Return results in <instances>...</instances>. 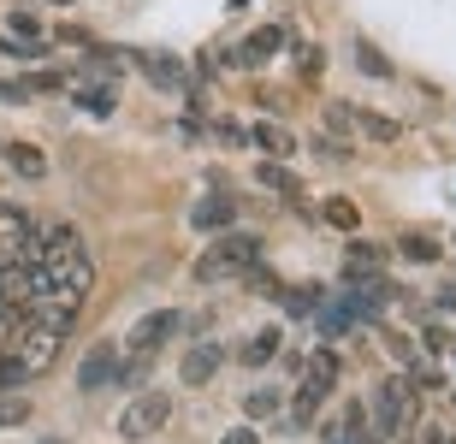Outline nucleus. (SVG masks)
<instances>
[{"label": "nucleus", "instance_id": "8", "mask_svg": "<svg viewBox=\"0 0 456 444\" xmlns=\"http://www.w3.org/2000/svg\"><path fill=\"white\" fill-rule=\"evenodd\" d=\"M113 379H118V343H95L84 356V367H77V392H102Z\"/></svg>", "mask_w": 456, "mask_h": 444}, {"label": "nucleus", "instance_id": "15", "mask_svg": "<svg viewBox=\"0 0 456 444\" xmlns=\"http://www.w3.org/2000/svg\"><path fill=\"white\" fill-rule=\"evenodd\" d=\"M279 343H285V332H279V326H261V332L237 350V361H243V367H267V361L279 356Z\"/></svg>", "mask_w": 456, "mask_h": 444}, {"label": "nucleus", "instance_id": "9", "mask_svg": "<svg viewBox=\"0 0 456 444\" xmlns=\"http://www.w3.org/2000/svg\"><path fill=\"white\" fill-rule=\"evenodd\" d=\"M379 273H386V249L379 243H350L344 249V285H368Z\"/></svg>", "mask_w": 456, "mask_h": 444}, {"label": "nucleus", "instance_id": "3", "mask_svg": "<svg viewBox=\"0 0 456 444\" xmlns=\"http://www.w3.org/2000/svg\"><path fill=\"white\" fill-rule=\"evenodd\" d=\"M368 421H373V432H379V439H397V432L415 427V379H403V374L379 379V385H373Z\"/></svg>", "mask_w": 456, "mask_h": 444}, {"label": "nucleus", "instance_id": "34", "mask_svg": "<svg viewBox=\"0 0 456 444\" xmlns=\"http://www.w3.org/2000/svg\"><path fill=\"white\" fill-rule=\"evenodd\" d=\"M0 154H6V142H0Z\"/></svg>", "mask_w": 456, "mask_h": 444}, {"label": "nucleus", "instance_id": "5", "mask_svg": "<svg viewBox=\"0 0 456 444\" xmlns=\"http://www.w3.org/2000/svg\"><path fill=\"white\" fill-rule=\"evenodd\" d=\"M36 255V220L24 207L0 202V267H30Z\"/></svg>", "mask_w": 456, "mask_h": 444}, {"label": "nucleus", "instance_id": "19", "mask_svg": "<svg viewBox=\"0 0 456 444\" xmlns=\"http://www.w3.org/2000/svg\"><path fill=\"white\" fill-rule=\"evenodd\" d=\"M397 255L415 261V267H433L444 249H439V238H427V231H403V238H397Z\"/></svg>", "mask_w": 456, "mask_h": 444}, {"label": "nucleus", "instance_id": "30", "mask_svg": "<svg viewBox=\"0 0 456 444\" xmlns=\"http://www.w3.org/2000/svg\"><path fill=\"white\" fill-rule=\"evenodd\" d=\"M36 89H30V77H24V84H18V77H6V84H0V101H30Z\"/></svg>", "mask_w": 456, "mask_h": 444}, {"label": "nucleus", "instance_id": "24", "mask_svg": "<svg viewBox=\"0 0 456 444\" xmlns=\"http://www.w3.org/2000/svg\"><path fill=\"white\" fill-rule=\"evenodd\" d=\"M321 71H326V53L314 48V42H303V48H297V77H303V84H314Z\"/></svg>", "mask_w": 456, "mask_h": 444}, {"label": "nucleus", "instance_id": "33", "mask_svg": "<svg viewBox=\"0 0 456 444\" xmlns=\"http://www.w3.org/2000/svg\"><path fill=\"white\" fill-rule=\"evenodd\" d=\"M427 444H456V432H444V427H433V432H427Z\"/></svg>", "mask_w": 456, "mask_h": 444}, {"label": "nucleus", "instance_id": "25", "mask_svg": "<svg viewBox=\"0 0 456 444\" xmlns=\"http://www.w3.org/2000/svg\"><path fill=\"white\" fill-rule=\"evenodd\" d=\"M24 421H30V397L0 392V427H24Z\"/></svg>", "mask_w": 456, "mask_h": 444}, {"label": "nucleus", "instance_id": "7", "mask_svg": "<svg viewBox=\"0 0 456 444\" xmlns=\"http://www.w3.org/2000/svg\"><path fill=\"white\" fill-rule=\"evenodd\" d=\"M279 48H285V24H261V30H255L249 42H237V48H232V66L255 71V66H267V60H273Z\"/></svg>", "mask_w": 456, "mask_h": 444}, {"label": "nucleus", "instance_id": "22", "mask_svg": "<svg viewBox=\"0 0 456 444\" xmlns=\"http://www.w3.org/2000/svg\"><path fill=\"white\" fill-rule=\"evenodd\" d=\"M279 409H285V392H273V385H261V392L243 397V415H249V421H273Z\"/></svg>", "mask_w": 456, "mask_h": 444}, {"label": "nucleus", "instance_id": "26", "mask_svg": "<svg viewBox=\"0 0 456 444\" xmlns=\"http://www.w3.org/2000/svg\"><path fill=\"white\" fill-rule=\"evenodd\" d=\"M355 60H362V71H368V77H391V60L373 48V42H355Z\"/></svg>", "mask_w": 456, "mask_h": 444}, {"label": "nucleus", "instance_id": "2", "mask_svg": "<svg viewBox=\"0 0 456 444\" xmlns=\"http://www.w3.org/2000/svg\"><path fill=\"white\" fill-rule=\"evenodd\" d=\"M255 261H261V238L255 231H220V238L208 243V255L196 261V279L202 285H220V279L249 273Z\"/></svg>", "mask_w": 456, "mask_h": 444}, {"label": "nucleus", "instance_id": "12", "mask_svg": "<svg viewBox=\"0 0 456 444\" xmlns=\"http://www.w3.org/2000/svg\"><path fill=\"white\" fill-rule=\"evenodd\" d=\"M136 66H142V77H149L154 89H190V71L178 66L172 53H142Z\"/></svg>", "mask_w": 456, "mask_h": 444}, {"label": "nucleus", "instance_id": "21", "mask_svg": "<svg viewBox=\"0 0 456 444\" xmlns=\"http://www.w3.org/2000/svg\"><path fill=\"white\" fill-rule=\"evenodd\" d=\"M6 36H12V42H30V48H42V42H48V24H42L36 12H12V18H6Z\"/></svg>", "mask_w": 456, "mask_h": 444}, {"label": "nucleus", "instance_id": "35", "mask_svg": "<svg viewBox=\"0 0 456 444\" xmlns=\"http://www.w3.org/2000/svg\"><path fill=\"white\" fill-rule=\"evenodd\" d=\"M451 356H456V343H451Z\"/></svg>", "mask_w": 456, "mask_h": 444}, {"label": "nucleus", "instance_id": "13", "mask_svg": "<svg viewBox=\"0 0 456 444\" xmlns=\"http://www.w3.org/2000/svg\"><path fill=\"white\" fill-rule=\"evenodd\" d=\"M249 142H255L261 154H267V160H290V154H297V137H290V131H285L279 119H261V125L249 131Z\"/></svg>", "mask_w": 456, "mask_h": 444}, {"label": "nucleus", "instance_id": "29", "mask_svg": "<svg viewBox=\"0 0 456 444\" xmlns=\"http://www.w3.org/2000/svg\"><path fill=\"white\" fill-rule=\"evenodd\" d=\"M421 343H427V350H433V356H444V350H451V326H439V320H433V326H427V332H421Z\"/></svg>", "mask_w": 456, "mask_h": 444}, {"label": "nucleus", "instance_id": "28", "mask_svg": "<svg viewBox=\"0 0 456 444\" xmlns=\"http://www.w3.org/2000/svg\"><path fill=\"white\" fill-rule=\"evenodd\" d=\"M314 154L332 160V166H344V160H350V142H344V137H314Z\"/></svg>", "mask_w": 456, "mask_h": 444}, {"label": "nucleus", "instance_id": "36", "mask_svg": "<svg viewBox=\"0 0 456 444\" xmlns=\"http://www.w3.org/2000/svg\"><path fill=\"white\" fill-rule=\"evenodd\" d=\"M48 444H60V439H48Z\"/></svg>", "mask_w": 456, "mask_h": 444}, {"label": "nucleus", "instance_id": "31", "mask_svg": "<svg viewBox=\"0 0 456 444\" xmlns=\"http://www.w3.org/2000/svg\"><path fill=\"white\" fill-rule=\"evenodd\" d=\"M220 444H261V439H255V427H232Z\"/></svg>", "mask_w": 456, "mask_h": 444}, {"label": "nucleus", "instance_id": "4", "mask_svg": "<svg viewBox=\"0 0 456 444\" xmlns=\"http://www.w3.org/2000/svg\"><path fill=\"white\" fill-rule=\"evenodd\" d=\"M172 421V397H160V392H142V397H131L125 409H118V439L125 444H142V439H154V432Z\"/></svg>", "mask_w": 456, "mask_h": 444}, {"label": "nucleus", "instance_id": "16", "mask_svg": "<svg viewBox=\"0 0 456 444\" xmlns=\"http://www.w3.org/2000/svg\"><path fill=\"white\" fill-rule=\"evenodd\" d=\"M71 101L84 107V113H95V119H107L118 107V84L113 77H107V84H84V89H71Z\"/></svg>", "mask_w": 456, "mask_h": 444}, {"label": "nucleus", "instance_id": "10", "mask_svg": "<svg viewBox=\"0 0 456 444\" xmlns=\"http://www.w3.org/2000/svg\"><path fill=\"white\" fill-rule=\"evenodd\" d=\"M220 367H225L220 343H196V350H184V361H178V379H184V385H208Z\"/></svg>", "mask_w": 456, "mask_h": 444}, {"label": "nucleus", "instance_id": "14", "mask_svg": "<svg viewBox=\"0 0 456 444\" xmlns=\"http://www.w3.org/2000/svg\"><path fill=\"white\" fill-rule=\"evenodd\" d=\"M190 225H196V231H232V225H237V207L225 202V196H208V202L190 207Z\"/></svg>", "mask_w": 456, "mask_h": 444}, {"label": "nucleus", "instance_id": "32", "mask_svg": "<svg viewBox=\"0 0 456 444\" xmlns=\"http://www.w3.org/2000/svg\"><path fill=\"white\" fill-rule=\"evenodd\" d=\"M433 303H439V308H444V314H451V308H456V285H444V291H439V296H433Z\"/></svg>", "mask_w": 456, "mask_h": 444}, {"label": "nucleus", "instance_id": "20", "mask_svg": "<svg viewBox=\"0 0 456 444\" xmlns=\"http://www.w3.org/2000/svg\"><path fill=\"white\" fill-rule=\"evenodd\" d=\"M321 220L338 225V231H355V225H362V207H355L350 196H326V202H321Z\"/></svg>", "mask_w": 456, "mask_h": 444}, {"label": "nucleus", "instance_id": "17", "mask_svg": "<svg viewBox=\"0 0 456 444\" xmlns=\"http://www.w3.org/2000/svg\"><path fill=\"white\" fill-rule=\"evenodd\" d=\"M355 131H362L368 142H397L403 137V125L386 119V113H373V107H355Z\"/></svg>", "mask_w": 456, "mask_h": 444}, {"label": "nucleus", "instance_id": "23", "mask_svg": "<svg viewBox=\"0 0 456 444\" xmlns=\"http://www.w3.org/2000/svg\"><path fill=\"white\" fill-rule=\"evenodd\" d=\"M350 131H355V107L350 101H332V107H326V137L350 142Z\"/></svg>", "mask_w": 456, "mask_h": 444}, {"label": "nucleus", "instance_id": "11", "mask_svg": "<svg viewBox=\"0 0 456 444\" xmlns=\"http://www.w3.org/2000/svg\"><path fill=\"white\" fill-rule=\"evenodd\" d=\"M0 160H6L24 184H42V178H48V154L36 149V142H6V154H0Z\"/></svg>", "mask_w": 456, "mask_h": 444}, {"label": "nucleus", "instance_id": "1", "mask_svg": "<svg viewBox=\"0 0 456 444\" xmlns=\"http://www.w3.org/2000/svg\"><path fill=\"white\" fill-rule=\"evenodd\" d=\"M297 397H290V421L297 427H308L314 415H321V403L332 392H338V374H344V361H338V350H314V356H303V367H297Z\"/></svg>", "mask_w": 456, "mask_h": 444}, {"label": "nucleus", "instance_id": "18", "mask_svg": "<svg viewBox=\"0 0 456 444\" xmlns=\"http://www.w3.org/2000/svg\"><path fill=\"white\" fill-rule=\"evenodd\" d=\"M255 178H261L267 190H279L285 202H303V184H297V172L279 166V160H261V166H255Z\"/></svg>", "mask_w": 456, "mask_h": 444}, {"label": "nucleus", "instance_id": "27", "mask_svg": "<svg viewBox=\"0 0 456 444\" xmlns=\"http://www.w3.org/2000/svg\"><path fill=\"white\" fill-rule=\"evenodd\" d=\"M285 308L290 314H314V308H321V285H297V291H285Z\"/></svg>", "mask_w": 456, "mask_h": 444}, {"label": "nucleus", "instance_id": "6", "mask_svg": "<svg viewBox=\"0 0 456 444\" xmlns=\"http://www.w3.org/2000/svg\"><path fill=\"white\" fill-rule=\"evenodd\" d=\"M178 332H184V314H178V308H154V314H142V320L131 326V343H125V350L142 356V361H154Z\"/></svg>", "mask_w": 456, "mask_h": 444}]
</instances>
